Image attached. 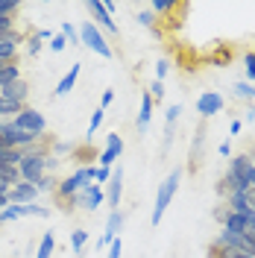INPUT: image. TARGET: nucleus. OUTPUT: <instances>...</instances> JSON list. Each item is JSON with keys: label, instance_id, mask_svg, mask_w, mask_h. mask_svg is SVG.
<instances>
[{"label": "nucleus", "instance_id": "nucleus-6", "mask_svg": "<svg viewBox=\"0 0 255 258\" xmlns=\"http://www.w3.org/2000/svg\"><path fill=\"white\" fill-rule=\"evenodd\" d=\"M85 9H88V15H91V24H97L106 35H117V21L103 9V0H88Z\"/></svg>", "mask_w": 255, "mask_h": 258}, {"label": "nucleus", "instance_id": "nucleus-24", "mask_svg": "<svg viewBox=\"0 0 255 258\" xmlns=\"http://www.w3.org/2000/svg\"><path fill=\"white\" fill-rule=\"evenodd\" d=\"M21 182V173H18V167L12 164H0V185H6V188H12Z\"/></svg>", "mask_w": 255, "mask_h": 258}, {"label": "nucleus", "instance_id": "nucleus-27", "mask_svg": "<svg viewBox=\"0 0 255 258\" xmlns=\"http://www.w3.org/2000/svg\"><path fill=\"white\" fill-rule=\"evenodd\" d=\"M243 82L255 85V50L243 56Z\"/></svg>", "mask_w": 255, "mask_h": 258}, {"label": "nucleus", "instance_id": "nucleus-48", "mask_svg": "<svg viewBox=\"0 0 255 258\" xmlns=\"http://www.w3.org/2000/svg\"><path fill=\"white\" fill-rule=\"evenodd\" d=\"M246 206H249V211H255V188L246 191Z\"/></svg>", "mask_w": 255, "mask_h": 258}, {"label": "nucleus", "instance_id": "nucleus-15", "mask_svg": "<svg viewBox=\"0 0 255 258\" xmlns=\"http://www.w3.org/2000/svg\"><path fill=\"white\" fill-rule=\"evenodd\" d=\"M252 164H255V161L249 159V153H235V156L229 159V167H226V173H235V176H246Z\"/></svg>", "mask_w": 255, "mask_h": 258}, {"label": "nucleus", "instance_id": "nucleus-36", "mask_svg": "<svg viewBox=\"0 0 255 258\" xmlns=\"http://www.w3.org/2000/svg\"><path fill=\"white\" fill-rule=\"evenodd\" d=\"M112 170H114V167H100V164H97L94 182H97V185H100V188H103V185H106V182H109V179H112Z\"/></svg>", "mask_w": 255, "mask_h": 258}, {"label": "nucleus", "instance_id": "nucleus-38", "mask_svg": "<svg viewBox=\"0 0 255 258\" xmlns=\"http://www.w3.org/2000/svg\"><path fill=\"white\" fill-rule=\"evenodd\" d=\"M15 32V18H0V38Z\"/></svg>", "mask_w": 255, "mask_h": 258}, {"label": "nucleus", "instance_id": "nucleus-45", "mask_svg": "<svg viewBox=\"0 0 255 258\" xmlns=\"http://www.w3.org/2000/svg\"><path fill=\"white\" fill-rule=\"evenodd\" d=\"M35 35H38V41H41V44H44V41L50 44V38H53L56 32H53V30H47V27H41V30H35Z\"/></svg>", "mask_w": 255, "mask_h": 258}, {"label": "nucleus", "instance_id": "nucleus-4", "mask_svg": "<svg viewBox=\"0 0 255 258\" xmlns=\"http://www.w3.org/2000/svg\"><path fill=\"white\" fill-rule=\"evenodd\" d=\"M77 209H82V211H88V214H94L103 203H106V191L97 185V182H88V185H82L80 191H77Z\"/></svg>", "mask_w": 255, "mask_h": 258}, {"label": "nucleus", "instance_id": "nucleus-26", "mask_svg": "<svg viewBox=\"0 0 255 258\" xmlns=\"http://www.w3.org/2000/svg\"><path fill=\"white\" fill-rule=\"evenodd\" d=\"M179 117H182V106H179V103L167 106V109H164V126H167V129H176Z\"/></svg>", "mask_w": 255, "mask_h": 258}, {"label": "nucleus", "instance_id": "nucleus-39", "mask_svg": "<svg viewBox=\"0 0 255 258\" xmlns=\"http://www.w3.org/2000/svg\"><path fill=\"white\" fill-rule=\"evenodd\" d=\"M147 91H150V97H153V100H156V103H159V100H164V82L153 80V85H150V88H147Z\"/></svg>", "mask_w": 255, "mask_h": 258}, {"label": "nucleus", "instance_id": "nucleus-56", "mask_svg": "<svg viewBox=\"0 0 255 258\" xmlns=\"http://www.w3.org/2000/svg\"><path fill=\"white\" fill-rule=\"evenodd\" d=\"M0 226H3V223H0Z\"/></svg>", "mask_w": 255, "mask_h": 258}, {"label": "nucleus", "instance_id": "nucleus-34", "mask_svg": "<svg viewBox=\"0 0 255 258\" xmlns=\"http://www.w3.org/2000/svg\"><path fill=\"white\" fill-rule=\"evenodd\" d=\"M50 53H65V47H68V38H65L62 32H56V35H53V38H50Z\"/></svg>", "mask_w": 255, "mask_h": 258}, {"label": "nucleus", "instance_id": "nucleus-9", "mask_svg": "<svg viewBox=\"0 0 255 258\" xmlns=\"http://www.w3.org/2000/svg\"><path fill=\"white\" fill-rule=\"evenodd\" d=\"M123 223H126V214L117 209V211H109V217H106V229H103V235H100V249H106L114 238H120V232H123Z\"/></svg>", "mask_w": 255, "mask_h": 258}, {"label": "nucleus", "instance_id": "nucleus-50", "mask_svg": "<svg viewBox=\"0 0 255 258\" xmlns=\"http://www.w3.org/2000/svg\"><path fill=\"white\" fill-rule=\"evenodd\" d=\"M220 258H249V255H240V252H232V249H223Z\"/></svg>", "mask_w": 255, "mask_h": 258}, {"label": "nucleus", "instance_id": "nucleus-30", "mask_svg": "<svg viewBox=\"0 0 255 258\" xmlns=\"http://www.w3.org/2000/svg\"><path fill=\"white\" fill-rule=\"evenodd\" d=\"M173 9H176L173 0H153V3H150V12H153V15H170Z\"/></svg>", "mask_w": 255, "mask_h": 258}, {"label": "nucleus", "instance_id": "nucleus-47", "mask_svg": "<svg viewBox=\"0 0 255 258\" xmlns=\"http://www.w3.org/2000/svg\"><path fill=\"white\" fill-rule=\"evenodd\" d=\"M220 255H223V249H220L217 243H211V246H208V255H206V258H220Z\"/></svg>", "mask_w": 255, "mask_h": 258}, {"label": "nucleus", "instance_id": "nucleus-8", "mask_svg": "<svg viewBox=\"0 0 255 258\" xmlns=\"http://www.w3.org/2000/svg\"><path fill=\"white\" fill-rule=\"evenodd\" d=\"M120 156H123V138H120L117 132H109L103 153L97 156V164H100V167H114V161L120 159Z\"/></svg>", "mask_w": 255, "mask_h": 258}, {"label": "nucleus", "instance_id": "nucleus-42", "mask_svg": "<svg viewBox=\"0 0 255 258\" xmlns=\"http://www.w3.org/2000/svg\"><path fill=\"white\" fill-rule=\"evenodd\" d=\"M217 156H220V159H232V141H229V138H226V141H220V147H217Z\"/></svg>", "mask_w": 255, "mask_h": 258}, {"label": "nucleus", "instance_id": "nucleus-52", "mask_svg": "<svg viewBox=\"0 0 255 258\" xmlns=\"http://www.w3.org/2000/svg\"><path fill=\"white\" fill-rule=\"evenodd\" d=\"M103 9H106L112 18H114V12H117V6H114V3H103Z\"/></svg>", "mask_w": 255, "mask_h": 258}, {"label": "nucleus", "instance_id": "nucleus-19", "mask_svg": "<svg viewBox=\"0 0 255 258\" xmlns=\"http://www.w3.org/2000/svg\"><path fill=\"white\" fill-rule=\"evenodd\" d=\"M74 150H77V144H71V141H56V138L50 135V156H53V159L62 161V156H68V153L74 156Z\"/></svg>", "mask_w": 255, "mask_h": 258}, {"label": "nucleus", "instance_id": "nucleus-49", "mask_svg": "<svg viewBox=\"0 0 255 258\" xmlns=\"http://www.w3.org/2000/svg\"><path fill=\"white\" fill-rule=\"evenodd\" d=\"M59 164H62L59 159H53V156H47V173H53V170H56Z\"/></svg>", "mask_w": 255, "mask_h": 258}, {"label": "nucleus", "instance_id": "nucleus-33", "mask_svg": "<svg viewBox=\"0 0 255 258\" xmlns=\"http://www.w3.org/2000/svg\"><path fill=\"white\" fill-rule=\"evenodd\" d=\"M24 211H27V217H41V220H47V217H50V209L38 206V203H30V206H24Z\"/></svg>", "mask_w": 255, "mask_h": 258}, {"label": "nucleus", "instance_id": "nucleus-40", "mask_svg": "<svg viewBox=\"0 0 255 258\" xmlns=\"http://www.w3.org/2000/svg\"><path fill=\"white\" fill-rule=\"evenodd\" d=\"M114 103V88H106V91H103V94H100V109H103V112H106V109H109V106H112Z\"/></svg>", "mask_w": 255, "mask_h": 258}, {"label": "nucleus", "instance_id": "nucleus-44", "mask_svg": "<svg viewBox=\"0 0 255 258\" xmlns=\"http://www.w3.org/2000/svg\"><path fill=\"white\" fill-rule=\"evenodd\" d=\"M229 59H232V53H229V50H220L217 56H211V64H226Z\"/></svg>", "mask_w": 255, "mask_h": 258}, {"label": "nucleus", "instance_id": "nucleus-21", "mask_svg": "<svg viewBox=\"0 0 255 258\" xmlns=\"http://www.w3.org/2000/svg\"><path fill=\"white\" fill-rule=\"evenodd\" d=\"M85 243H88V229H74L71 232V249H74V255L85 252Z\"/></svg>", "mask_w": 255, "mask_h": 258}, {"label": "nucleus", "instance_id": "nucleus-54", "mask_svg": "<svg viewBox=\"0 0 255 258\" xmlns=\"http://www.w3.org/2000/svg\"><path fill=\"white\" fill-rule=\"evenodd\" d=\"M249 238H252V243H255V232H252V235H249Z\"/></svg>", "mask_w": 255, "mask_h": 258}, {"label": "nucleus", "instance_id": "nucleus-43", "mask_svg": "<svg viewBox=\"0 0 255 258\" xmlns=\"http://www.w3.org/2000/svg\"><path fill=\"white\" fill-rule=\"evenodd\" d=\"M240 129H243V120H240V117H235V120L229 123V138H238Z\"/></svg>", "mask_w": 255, "mask_h": 258}, {"label": "nucleus", "instance_id": "nucleus-7", "mask_svg": "<svg viewBox=\"0 0 255 258\" xmlns=\"http://www.w3.org/2000/svg\"><path fill=\"white\" fill-rule=\"evenodd\" d=\"M103 191H106V206L112 211L120 209V200H123V167L120 164L112 170V179L103 185Z\"/></svg>", "mask_w": 255, "mask_h": 258}, {"label": "nucleus", "instance_id": "nucleus-17", "mask_svg": "<svg viewBox=\"0 0 255 258\" xmlns=\"http://www.w3.org/2000/svg\"><path fill=\"white\" fill-rule=\"evenodd\" d=\"M21 77H24V74H21V64H18V62L3 64V68H0V88H6V85L18 82Z\"/></svg>", "mask_w": 255, "mask_h": 258}, {"label": "nucleus", "instance_id": "nucleus-10", "mask_svg": "<svg viewBox=\"0 0 255 258\" xmlns=\"http://www.w3.org/2000/svg\"><path fill=\"white\" fill-rule=\"evenodd\" d=\"M21 44H24V32H12L6 38H0V64H12L21 56Z\"/></svg>", "mask_w": 255, "mask_h": 258}, {"label": "nucleus", "instance_id": "nucleus-25", "mask_svg": "<svg viewBox=\"0 0 255 258\" xmlns=\"http://www.w3.org/2000/svg\"><path fill=\"white\" fill-rule=\"evenodd\" d=\"M103 117H106V112H103V109H94L91 120H88V129H85V144H91V141H94V132L103 126Z\"/></svg>", "mask_w": 255, "mask_h": 258}, {"label": "nucleus", "instance_id": "nucleus-46", "mask_svg": "<svg viewBox=\"0 0 255 258\" xmlns=\"http://www.w3.org/2000/svg\"><path fill=\"white\" fill-rule=\"evenodd\" d=\"M240 120H243V123H255V103L246 109V112H243V117H240Z\"/></svg>", "mask_w": 255, "mask_h": 258}, {"label": "nucleus", "instance_id": "nucleus-29", "mask_svg": "<svg viewBox=\"0 0 255 258\" xmlns=\"http://www.w3.org/2000/svg\"><path fill=\"white\" fill-rule=\"evenodd\" d=\"M59 32H62L65 38H68V44L74 47V44H80V30L71 24V21H62V27H59Z\"/></svg>", "mask_w": 255, "mask_h": 258}, {"label": "nucleus", "instance_id": "nucleus-5", "mask_svg": "<svg viewBox=\"0 0 255 258\" xmlns=\"http://www.w3.org/2000/svg\"><path fill=\"white\" fill-rule=\"evenodd\" d=\"M226 109V97L220 91H203V94L197 97V114L208 120V117H214V114H220Z\"/></svg>", "mask_w": 255, "mask_h": 258}, {"label": "nucleus", "instance_id": "nucleus-13", "mask_svg": "<svg viewBox=\"0 0 255 258\" xmlns=\"http://www.w3.org/2000/svg\"><path fill=\"white\" fill-rule=\"evenodd\" d=\"M0 97H3V100H9V103H21V106H27V97H30V82L21 77L18 82L6 85V88H0Z\"/></svg>", "mask_w": 255, "mask_h": 258}, {"label": "nucleus", "instance_id": "nucleus-53", "mask_svg": "<svg viewBox=\"0 0 255 258\" xmlns=\"http://www.w3.org/2000/svg\"><path fill=\"white\" fill-rule=\"evenodd\" d=\"M0 150H6V141H3V138H0Z\"/></svg>", "mask_w": 255, "mask_h": 258}, {"label": "nucleus", "instance_id": "nucleus-18", "mask_svg": "<svg viewBox=\"0 0 255 258\" xmlns=\"http://www.w3.org/2000/svg\"><path fill=\"white\" fill-rule=\"evenodd\" d=\"M203 144H206V126H200L197 132H194V141H191V167H197V164H200Z\"/></svg>", "mask_w": 255, "mask_h": 258}, {"label": "nucleus", "instance_id": "nucleus-37", "mask_svg": "<svg viewBox=\"0 0 255 258\" xmlns=\"http://www.w3.org/2000/svg\"><path fill=\"white\" fill-rule=\"evenodd\" d=\"M167 74H170V62H167V59H159V62H156V80L164 82Z\"/></svg>", "mask_w": 255, "mask_h": 258}, {"label": "nucleus", "instance_id": "nucleus-14", "mask_svg": "<svg viewBox=\"0 0 255 258\" xmlns=\"http://www.w3.org/2000/svg\"><path fill=\"white\" fill-rule=\"evenodd\" d=\"M80 74H82V64H80V62H74V64H71V71H68L62 80H59V85H56V91H53V94H56V97H68L71 91H74V88H77V80H80Z\"/></svg>", "mask_w": 255, "mask_h": 258}, {"label": "nucleus", "instance_id": "nucleus-23", "mask_svg": "<svg viewBox=\"0 0 255 258\" xmlns=\"http://www.w3.org/2000/svg\"><path fill=\"white\" fill-rule=\"evenodd\" d=\"M24 217H27L24 206H15V203H9L6 209L0 211V223H12V220H24Z\"/></svg>", "mask_w": 255, "mask_h": 258}, {"label": "nucleus", "instance_id": "nucleus-35", "mask_svg": "<svg viewBox=\"0 0 255 258\" xmlns=\"http://www.w3.org/2000/svg\"><path fill=\"white\" fill-rule=\"evenodd\" d=\"M120 255H123V241L114 238V241L106 246V258H120Z\"/></svg>", "mask_w": 255, "mask_h": 258}, {"label": "nucleus", "instance_id": "nucleus-51", "mask_svg": "<svg viewBox=\"0 0 255 258\" xmlns=\"http://www.w3.org/2000/svg\"><path fill=\"white\" fill-rule=\"evenodd\" d=\"M246 182H249V188H255V164L249 167V173H246Z\"/></svg>", "mask_w": 255, "mask_h": 258}, {"label": "nucleus", "instance_id": "nucleus-1", "mask_svg": "<svg viewBox=\"0 0 255 258\" xmlns=\"http://www.w3.org/2000/svg\"><path fill=\"white\" fill-rule=\"evenodd\" d=\"M179 182H182V170L176 167V170H170V173L164 176V182L159 185V191H156V203H153V211H150V223L153 226H159L161 217H164V211L170 209L176 191H179Z\"/></svg>", "mask_w": 255, "mask_h": 258}, {"label": "nucleus", "instance_id": "nucleus-3", "mask_svg": "<svg viewBox=\"0 0 255 258\" xmlns=\"http://www.w3.org/2000/svg\"><path fill=\"white\" fill-rule=\"evenodd\" d=\"M15 126L24 129V132H30L35 138H44L47 135V117L38 112V109H32V106H24L15 117Z\"/></svg>", "mask_w": 255, "mask_h": 258}, {"label": "nucleus", "instance_id": "nucleus-55", "mask_svg": "<svg viewBox=\"0 0 255 258\" xmlns=\"http://www.w3.org/2000/svg\"><path fill=\"white\" fill-rule=\"evenodd\" d=\"M0 68H3V64H0Z\"/></svg>", "mask_w": 255, "mask_h": 258}, {"label": "nucleus", "instance_id": "nucleus-2", "mask_svg": "<svg viewBox=\"0 0 255 258\" xmlns=\"http://www.w3.org/2000/svg\"><path fill=\"white\" fill-rule=\"evenodd\" d=\"M80 44L88 47L91 53H97V56H103V59H112L114 56L112 44H109V38H106V32L100 30L97 24H91V21H82L80 24Z\"/></svg>", "mask_w": 255, "mask_h": 258}, {"label": "nucleus", "instance_id": "nucleus-20", "mask_svg": "<svg viewBox=\"0 0 255 258\" xmlns=\"http://www.w3.org/2000/svg\"><path fill=\"white\" fill-rule=\"evenodd\" d=\"M232 97H235V100L255 103V85H249V82H235V85H232Z\"/></svg>", "mask_w": 255, "mask_h": 258}, {"label": "nucleus", "instance_id": "nucleus-12", "mask_svg": "<svg viewBox=\"0 0 255 258\" xmlns=\"http://www.w3.org/2000/svg\"><path fill=\"white\" fill-rule=\"evenodd\" d=\"M153 109H156V100L150 97V91H141V109H138V117H135V129L138 132H147L150 123H153Z\"/></svg>", "mask_w": 255, "mask_h": 258}, {"label": "nucleus", "instance_id": "nucleus-31", "mask_svg": "<svg viewBox=\"0 0 255 258\" xmlns=\"http://www.w3.org/2000/svg\"><path fill=\"white\" fill-rule=\"evenodd\" d=\"M24 44H27V56H30V59H35V56H38V53L44 50V44L38 41V35H35V32H32V35H27V38H24Z\"/></svg>", "mask_w": 255, "mask_h": 258}, {"label": "nucleus", "instance_id": "nucleus-32", "mask_svg": "<svg viewBox=\"0 0 255 258\" xmlns=\"http://www.w3.org/2000/svg\"><path fill=\"white\" fill-rule=\"evenodd\" d=\"M18 12H21L18 0H0V18H15Z\"/></svg>", "mask_w": 255, "mask_h": 258}, {"label": "nucleus", "instance_id": "nucleus-11", "mask_svg": "<svg viewBox=\"0 0 255 258\" xmlns=\"http://www.w3.org/2000/svg\"><path fill=\"white\" fill-rule=\"evenodd\" d=\"M38 188L32 185V182H18L12 185V191H9V203H15V206H30V203H38Z\"/></svg>", "mask_w": 255, "mask_h": 258}, {"label": "nucleus", "instance_id": "nucleus-28", "mask_svg": "<svg viewBox=\"0 0 255 258\" xmlns=\"http://www.w3.org/2000/svg\"><path fill=\"white\" fill-rule=\"evenodd\" d=\"M56 185H59V179L53 176V173H47V176H41L38 182H35L38 194H56Z\"/></svg>", "mask_w": 255, "mask_h": 258}, {"label": "nucleus", "instance_id": "nucleus-41", "mask_svg": "<svg viewBox=\"0 0 255 258\" xmlns=\"http://www.w3.org/2000/svg\"><path fill=\"white\" fill-rule=\"evenodd\" d=\"M211 214H214V220H217V223L223 226L226 214H229V209H226V203H223V200H220V203H217V206H214V211H211Z\"/></svg>", "mask_w": 255, "mask_h": 258}, {"label": "nucleus", "instance_id": "nucleus-22", "mask_svg": "<svg viewBox=\"0 0 255 258\" xmlns=\"http://www.w3.org/2000/svg\"><path fill=\"white\" fill-rule=\"evenodd\" d=\"M135 21H138L141 27H147L153 35H159V27H156V24H159V18L153 15L150 9H138V12H135Z\"/></svg>", "mask_w": 255, "mask_h": 258}, {"label": "nucleus", "instance_id": "nucleus-16", "mask_svg": "<svg viewBox=\"0 0 255 258\" xmlns=\"http://www.w3.org/2000/svg\"><path fill=\"white\" fill-rule=\"evenodd\" d=\"M53 252H56V235L44 232L38 241V249H35V258H53Z\"/></svg>", "mask_w": 255, "mask_h": 258}]
</instances>
